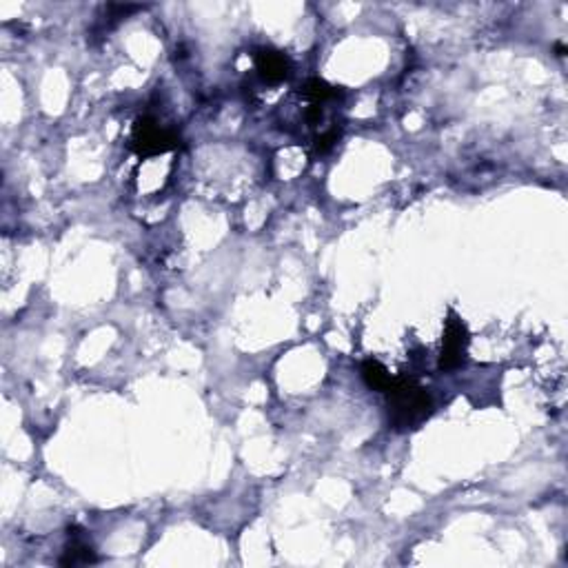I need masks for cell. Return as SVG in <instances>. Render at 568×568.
I'll list each match as a JSON object with an SVG mask.
<instances>
[{
	"instance_id": "cell-1",
	"label": "cell",
	"mask_w": 568,
	"mask_h": 568,
	"mask_svg": "<svg viewBox=\"0 0 568 568\" xmlns=\"http://www.w3.org/2000/svg\"><path fill=\"white\" fill-rule=\"evenodd\" d=\"M388 422L396 431L418 428L433 413V400L424 387L411 378H393L387 388Z\"/></svg>"
},
{
	"instance_id": "cell-2",
	"label": "cell",
	"mask_w": 568,
	"mask_h": 568,
	"mask_svg": "<svg viewBox=\"0 0 568 568\" xmlns=\"http://www.w3.org/2000/svg\"><path fill=\"white\" fill-rule=\"evenodd\" d=\"M129 147L140 158H149V156L167 154V151L178 149L180 147V136L173 129L163 127L151 116H145V118H138L136 124H133Z\"/></svg>"
},
{
	"instance_id": "cell-3",
	"label": "cell",
	"mask_w": 568,
	"mask_h": 568,
	"mask_svg": "<svg viewBox=\"0 0 568 568\" xmlns=\"http://www.w3.org/2000/svg\"><path fill=\"white\" fill-rule=\"evenodd\" d=\"M468 348V329L462 322V317L455 316L453 311L449 313V320L444 326V338H442V351H440V366L442 371H453L467 357Z\"/></svg>"
},
{
	"instance_id": "cell-4",
	"label": "cell",
	"mask_w": 568,
	"mask_h": 568,
	"mask_svg": "<svg viewBox=\"0 0 568 568\" xmlns=\"http://www.w3.org/2000/svg\"><path fill=\"white\" fill-rule=\"evenodd\" d=\"M253 60H256V71L267 84H280L284 83L291 76L293 69V62L286 56L284 52L278 49H258L253 53Z\"/></svg>"
},
{
	"instance_id": "cell-5",
	"label": "cell",
	"mask_w": 568,
	"mask_h": 568,
	"mask_svg": "<svg viewBox=\"0 0 568 568\" xmlns=\"http://www.w3.org/2000/svg\"><path fill=\"white\" fill-rule=\"evenodd\" d=\"M98 557L93 553V547L89 544V540L84 538L83 531L69 529V544L65 548V556H62L60 564L62 566H78V564H93Z\"/></svg>"
},
{
	"instance_id": "cell-6",
	"label": "cell",
	"mask_w": 568,
	"mask_h": 568,
	"mask_svg": "<svg viewBox=\"0 0 568 568\" xmlns=\"http://www.w3.org/2000/svg\"><path fill=\"white\" fill-rule=\"evenodd\" d=\"M300 93H302V98L308 102V105H324V102L335 100L340 92L338 87L329 84L326 80L308 78L307 83H304V87L300 89Z\"/></svg>"
},
{
	"instance_id": "cell-7",
	"label": "cell",
	"mask_w": 568,
	"mask_h": 568,
	"mask_svg": "<svg viewBox=\"0 0 568 568\" xmlns=\"http://www.w3.org/2000/svg\"><path fill=\"white\" fill-rule=\"evenodd\" d=\"M360 373H362V380H364L366 387L373 388V391H380V393L387 391V388L391 387V382H393V378H391V373H388L387 366H384L382 362H378V360H366L364 364H362Z\"/></svg>"
},
{
	"instance_id": "cell-8",
	"label": "cell",
	"mask_w": 568,
	"mask_h": 568,
	"mask_svg": "<svg viewBox=\"0 0 568 568\" xmlns=\"http://www.w3.org/2000/svg\"><path fill=\"white\" fill-rule=\"evenodd\" d=\"M340 140V132L335 127L326 129V132H322L320 136H316V140H313V154L316 156H324L329 154L331 149L335 147V142Z\"/></svg>"
}]
</instances>
